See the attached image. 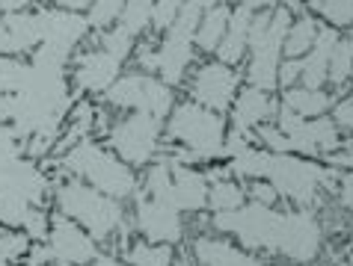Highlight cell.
Wrapping results in <instances>:
<instances>
[{
    "instance_id": "obj_1",
    "label": "cell",
    "mask_w": 353,
    "mask_h": 266,
    "mask_svg": "<svg viewBox=\"0 0 353 266\" xmlns=\"http://www.w3.org/2000/svg\"><path fill=\"white\" fill-rule=\"evenodd\" d=\"M63 169L72 172L74 177H81L83 184H90L92 190L110 195V199H119V201L137 195V184H140L128 163L119 160L116 154H110L107 148H101L92 140L77 142L63 157Z\"/></svg>"
},
{
    "instance_id": "obj_2",
    "label": "cell",
    "mask_w": 353,
    "mask_h": 266,
    "mask_svg": "<svg viewBox=\"0 0 353 266\" xmlns=\"http://www.w3.org/2000/svg\"><path fill=\"white\" fill-rule=\"evenodd\" d=\"M57 210L81 225L95 243L110 240L125 219L119 199H110L83 181H65L57 186Z\"/></svg>"
},
{
    "instance_id": "obj_3",
    "label": "cell",
    "mask_w": 353,
    "mask_h": 266,
    "mask_svg": "<svg viewBox=\"0 0 353 266\" xmlns=\"http://www.w3.org/2000/svg\"><path fill=\"white\" fill-rule=\"evenodd\" d=\"M166 131L175 142L184 145L181 154H172L175 160L188 163V160H214V157L225 154V122L220 113L205 110L199 104H181L172 107L170 124Z\"/></svg>"
},
{
    "instance_id": "obj_4",
    "label": "cell",
    "mask_w": 353,
    "mask_h": 266,
    "mask_svg": "<svg viewBox=\"0 0 353 266\" xmlns=\"http://www.w3.org/2000/svg\"><path fill=\"white\" fill-rule=\"evenodd\" d=\"M291 27L288 6H279L273 12L252 15L250 27V65H247V80L256 89H276V71L282 63V45H285V33Z\"/></svg>"
},
{
    "instance_id": "obj_5",
    "label": "cell",
    "mask_w": 353,
    "mask_h": 266,
    "mask_svg": "<svg viewBox=\"0 0 353 266\" xmlns=\"http://www.w3.org/2000/svg\"><path fill=\"white\" fill-rule=\"evenodd\" d=\"M199 18H202V9L193 0H188L181 6L179 18L172 21V27L166 30V38L161 42L158 51L140 54L143 68L158 71L166 86H181L184 74H188V68L193 63V33L199 27Z\"/></svg>"
},
{
    "instance_id": "obj_6",
    "label": "cell",
    "mask_w": 353,
    "mask_h": 266,
    "mask_svg": "<svg viewBox=\"0 0 353 266\" xmlns=\"http://www.w3.org/2000/svg\"><path fill=\"white\" fill-rule=\"evenodd\" d=\"M214 228L238 236L247 252H273L279 254L282 234H285V213L273 210L268 204H241L238 210L214 213Z\"/></svg>"
},
{
    "instance_id": "obj_7",
    "label": "cell",
    "mask_w": 353,
    "mask_h": 266,
    "mask_svg": "<svg viewBox=\"0 0 353 266\" xmlns=\"http://www.w3.org/2000/svg\"><path fill=\"white\" fill-rule=\"evenodd\" d=\"M336 172L323 169L315 160H303V157L294 154H270L268 160V172H264V181H270L276 186L279 199H288L294 204H312L321 186H327Z\"/></svg>"
},
{
    "instance_id": "obj_8",
    "label": "cell",
    "mask_w": 353,
    "mask_h": 266,
    "mask_svg": "<svg viewBox=\"0 0 353 266\" xmlns=\"http://www.w3.org/2000/svg\"><path fill=\"white\" fill-rule=\"evenodd\" d=\"M104 98L110 107L149 113L154 118H161V122L172 113V89L166 86L161 77H152L145 71H134V74L119 77V80L104 92Z\"/></svg>"
},
{
    "instance_id": "obj_9",
    "label": "cell",
    "mask_w": 353,
    "mask_h": 266,
    "mask_svg": "<svg viewBox=\"0 0 353 266\" xmlns=\"http://www.w3.org/2000/svg\"><path fill=\"white\" fill-rule=\"evenodd\" d=\"M110 148L119 154V160L128 166H145L158 154L161 145V118L149 113H131L128 118L116 122L107 133Z\"/></svg>"
},
{
    "instance_id": "obj_10",
    "label": "cell",
    "mask_w": 353,
    "mask_h": 266,
    "mask_svg": "<svg viewBox=\"0 0 353 266\" xmlns=\"http://www.w3.org/2000/svg\"><path fill=\"white\" fill-rule=\"evenodd\" d=\"M279 131L285 136V154H306L321 157L332 154L339 148V127L330 118H303L282 107L279 113Z\"/></svg>"
},
{
    "instance_id": "obj_11",
    "label": "cell",
    "mask_w": 353,
    "mask_h": 266,
    "mask_svg": "<svg viewBox=\"0 0 353 266\" xmlns=\"http://www.w3.org/2000/svg\"><path fill=\"white\" fill-rule=\"evenodd\" d=\"M238 86H241V74L232 65L205 63L196 68V74L190 80V98H193V104L205 107V110L223 113L234 104Z\"/></svg>"
},
{
    "instance_id": "obj_12",
    "label": "cell",
    "mask_w": 353,
    "mask_h": 266,
    "mask_svg": "<svg viewBox=\"0 0 353 266\" xmlns=\"http://www.w3.org/2000/svg\"><path fill=\"white\" fill-rule=\"evenodd\" d=\"M45 245H48V252H51V258L60 261L63 266H86L98 258L95 240L81 228V225L72 222L63 213L51 219Z\"/></svg>"
},
{
    "instance_id": "obj_13",
    "label": "cell",
    "mask_w": 353,
    "mask_h": 266,
    "mask_svg": "<svg viewBox=\"0 0 353 266\" xmlns=\"http://www.w3.org/2000/svg\"><path fill=\"white\" fill-rule=\"evenodd\" d=\"M321 252V225L309 210H285V234H282L279 254L291 263H312Z\"/></svg>"
},
{
    "instance_id": "obj_14",
    "label": "cell",
    "mask_w": 353,
    "mask_h": 266,
    "mask_svg": "<svg viewBox=\"0 0 353 266\" xmlns=\"http://www.w3.org/2000/svg\"><path fill=\"white\" fill-rule=\"evenodd\" d=\"M137 228L149 243H163V245H175L184 236L181 213L143 192L137 195Z\"/></svg>"
},
{
    "instance_id": "obj_15",
    "label": "cell",
    "mask_w": 353,
    "mask_h": 266,
    "mask_svg": "<svg viewBox=\"0 0 353 266\" xmlns=\"http://www.w3.org/2000/svg\"><path fill=\"white\" fill-rule=\"evenodd\" d=\"M36 15L42 24V45L65 56H72L74 45L90 33V21L68 9H36Z\"/></svg>"
},
{
    "instance_id": "obj_16",
    "label": "cell",
    "mask_w": 353,
    "mask_h": 266,
    "mask_svg": "<svg viewBox=\"0 0 353 266\" xmlns=\"http://www.w3.org/2000/svg\"><path fill=\"white\" fill-rule=\"evenodd\" d=\"M122 59L107 54L104 47L86 51L74 59V86H81L83 92H107L116 80H119Z\"/></svg>"
},
{
    "instance_id": "obj_17",
    "label": "cell",
    "mask_w": 353,
    "mask_h": 266,
    "mask_svg": "<svg viewBox=\"0 0 353 266\" xmlns=\"http://www.w3.org/2000/svg\"><path fill=\"white\" fill-rule=\"evenodd\" d=\"M273 113H276V101L270 98V92H264V89H256V86L241 89L238 98H234V107H232L234 131L252 133L259 124L268 122Z\"/></svg>"
},
{
    "instance_id": "obj_18",
    "label": "cell",
    "mask_w": 353,
    "mask_h": 266,
    "mask_svg": "<svg viewBox=\"0 0 353 266\" xmlns=\"http://www.w3.org/2000/svg\"><path fill=\"white\" fill-rule=\"evenodd\" d=\"M193 252L202 266H261V261L243 245H232L217 236H196Z\"/></svg>"
},
{
    "instance_id": "obj_19",
    "label": "cell",
    "mask_w": 353,
    "mask_h": 266,
    "mask_svg": "<svg viewBox=\"0 0 353 266\" xmlns=\"http://www.w3.org/2000/svg\"><path fill=\"white\" fill-rule=\"evenodd\" d=\"M339 36L332 27H321L318 30V38L312 45V51L303 56V74H300V86L306 89H321L327 83V74H330V56H332V47H336Z\"/></svg>"
},
{
    "instance_id": "obj_20",
    "label": "cell",
    "mask_w": 353,
    "mask_h": 266,
    "mask_svg": "<svg viewBox=\"0 0 353 266\" xmlns=\"http://www.w3.org/2000/svg\"><path fill=\"white\" fill-rule=\"evenodd\" d=\"M252 15L250 9L238 6L229 18V27H225V36L217 47V63L223 65H238L243 54H247V45H250V27H252Z\"/></svg>"
},
{
    "instance_id": "obj_21",
    "label": "cell",
    "mask_w": 353,
    "mask_h": 266,
    "mask_svg": "<svg viewBox=\"0 0 353 266\" xmlns=\"http://www.w3.org/2000/svg\"><path fill=\"white\" fill-rule=\"evenodd\" d=\"M229 18H232V9L223 6V3L205 9L202 18H199V27H196V33H193V42L199 45V51L217 54V47L225 36V27H229Z\"/></svg>"
},
{
    "instance_id": "obj_22",
    "label": "cell",
    "mask_w": 353,
    "mask_h": 266,
    "mask_svg": "<svg viewBox=\"0 0 353 266\" xmlns=\"http://www.w3.org/2000/svg\"><path fill=\"white\" fill-rule=\"evenodd\" d=\"M282 107L291 110L294 115L303 118H318L327 110H332V95H327L323 89H306V86H291L282 95Z\"/></svg>"
},
{
    "instance_id": "obj_23",
    "label": "cell",
    "mask_w": 353,
    "mask_h": 266,
    "mask_svg": "<svg viewBox=\"0 0 353 266\" xmlns=\"http://www.w3.org/2000/svg\"><path fill=\"white\" fill-rule=\"evenodd\" d=\"M318 30L321 27L315 24V18H309V15L291 21L288 33H285V45H282V56H285V59H303L312 51V45H315Z\"/></svg>"
},
{
    "instance_id": "obj_24",
    "label": "cell",
    "mask_w": 353,
    "mask_h": 266,
    "mask_svg": "<svg viewBox=\"0 0 353 266\" xmlns=\"http://www.w3.org/2000/svg\"><path fill=\"white\" fill-rule=\"evenodd\" d=\"M268 160H270V151L268 148H256V145H247L241 151L232 154V175L238 177H247V181H261L264 172H268Z\"/></svg>"
},
{
    "instance_id": "obj_25",
    "label": "cell",
    "mask_w": 353,
    "mask_h": 266,
    "mask_svg": "<svg viewBox=\"0 0 353 266\" xmlns=\"http://www.w3.org/2000/svg\"><path fill=\"white\" fill-rule=\"evenodd\" d=\"M125 258H128V266H172V245L137 240L128 245Z\"/></svg>"
},
{
    "instance_id": "obj_26",
    "label": "cell",
    "mask_w": 353,
    "mask_h": 266,
    "mask_svg": "<svg viewBox=\"0 0 353 266\" xmlns=\"http://www.w3.org/2000/svg\"><path fill=\"white\" fill-rule=\"evenodd\" d=\"M350 74H353V33L339 38L336 47H332L327 80H332V86H345L350 80Z\"/></svg>"
},
{
    "instance_id": "obj_27",
    "label": "cell",
    "mask_w": 353,
    "mask_h": 266,
    "mask_svg": "<svg viewBox=\"0 0 353 266\" xmlns=\"http://www.w3.org/2000/svg\"><path fill=\"white\" fill-rule=\"evenodd\" d=\"M241 204H247V192L241 190L234 181H214L208 190V207L214 213H225V210H238Z\"/></svg>"
},
{
    "instance_id": "obj_28",
    "label": "cell",
    "mask_w": 353,
    "mask_h": 266,
    "mask_svg": "<svg viewBox=\"0 0 353 266\" xmlns=\"http://www.w3.org/2000/svg\"><path fill=\"white\" fill-rule=\"evenodd\" d=\"M152 9H154V0H125L119 27L131 36H140L145 27H152Z\"/></svg>"
},
{
    "instance_id": "obj_29",
    "label": "cell",
    "mask_w": 353,
    "mask_h": 266,
    "mask_svg": "<svg viewBox=\"0 0 353 266\" xmlns=\"http://www.w3.org/2000/svg\"><path fill=\"white\" fill-rule=\"evenodd\" d=\"M30 252V236L24 231H0V266H15Z\"/></svg>"
},
{
    "instance_id": "obj_30",
    "label": "cell",
    "mask_w": 353,
    "mask_h": 266,
    "mask_svg": "<svg viewBox=\"0 0 353 266\" xmlns=\"http://www.w3.org/2000/svg\"><path fill=\"white\" fill-rule=\"evenodd\" d=\"M27 63L21 56H0V95H18L27 77Z\"/></svg>"
},
{
    "instance_id": "obj_31",
    "label": "cell",
    "mask_w": 353,
    "mask_h": 266,
    "mask_svg": "<svg viewBox=\"0 0 353 266\" xmlns=\"http://www.w3.org/2000/svg\"><path fill=\"white\" fill-rule=\"evenodd\" d=\"M312 9L327 18L332 27L353 24V0H312Z\"/></svg>"
},
{
    "instance_id": "obj_32",
    "label": "cell",
    "mask_w": 353,
    "mask_h": 266,
    "mask_svg": "<svg viewBox=\"0 0 353 266\" xmlns=\"http://www.w3.org/2000/svg\"><path fill=\"white\" fill-rule=\"evenodd\" d=\"M122 6L125 0H95V3L90 6V15H86V21H90V30H107L110 24L119 21L122 15Z\"/></svg>"
},
{
    "instance_id": "obj_33",
    "label": "cell",
    "mask_w": 353,
    "mask_h": 266,
    "mask_svg": "<svg viewBox=\"0 0 353 266\" xmlns=\"http://www.w3.org/2000/svg\"><path fill=\"white\" fill-rule=\"evenodd\" d=\"M101 47L107 54H113L116 59H128L131 56V51H134V36L131 33H125V30L116 24V27H110V30H104V36H101Z\"/></svg>"
},
{
    "instance_id": "obj_34",
    "label": "cell",
    "mask_w": 353,
    "mask_h": 266,
    "mask_svg": "<svg viewBox=\"0 0 353 266\" xmlns=\"http://www.w3.org/2000/svg\"><path fill=\"white\" fill-rule=\"evenodd\" d=\"M188 3V0H154V9H152V27L158 30V33H166V30L172 27V21L179 18L181 6Z\"/></svg>"
},
{
    "instance_id": "obj_35",
    "label": "cell",
    "mask_w": 353,
    "mask_h": 266,
    "mask_svg": "<svg viewBox=\"0 0 353 266\" xmlns=\"http://www.w3.org/2000/svg\"><path fill=\"white\" fill-rule=\"evenodd\" d=\"M21 231L30 236V240H36V243H45L48 240V213L39 204H33L30 210H27L24 222H21Z\"/></svg>"
},
{
    "instance_id": "obj_36",
    "label": "cell",
    "mask_w": 353,
    "mask_h": 266,
    "mask_svg": "<svg viewBox=\"0 0 353 266\" xmlns=\"http://www.w3.org/2000/svg\"><path fill=\"white\" fill-rule=\"evenodd\" d=\"M250 199L252 201H256V204H268V207H273V204H276L279 201V192H276V186H273L270 181H264V177H261V181H250Z\"/></svg>"
},
{
    "instance_id": "obj_37",
    "label": "cell",
    "mask_w": 353,
    "mask_h": 266,
    "mask_svg": "<svg viewBox=\"0 0 353 266\" xmlns=\"http://www.w3.org/2000/svg\"><path fill=\"white\" fill-rule=\"evenodd\" d=\"M300 74H303V59H285V63H279V71H276V86H282V89L297 86Z\"/></svg>"
},
{
    "instance_id": "obj_38",
    "label": "cell",
    "mask_w": 353,
    "mask_h": 266,
    "mask_svg": "<svg viewBox=\"0 0 353 266\" xmlns=\"http://www.w3.org/2000/svg\"><path fill=\"white\" fill-rule=\"evenodd\" d=\"M332 124L341 127V131H353V98L332 107Z\"/></svg>"
},
{
    "instance_id": "obj_39",
    "label": "cell",
    "mask_w": 353,
    "mask_h": 266,
    "mask_svg": "<svg viewBox=\"0 0 353 266\" xmlns=\"http://www.w3.org/2000/svg\"><path fill=\"white\" fill-rule=\"evenodd\" d=\"M339 199H341V204H345L347 210H353V172L341 175V190H339Z\"/></svg>"
},
{
    "instance_id": "obj_40",
    "label": "cell",
    "mask_w": 353,
    "mask_h": 266,
    "mask_svg": "<svg viewBox=\"0 0 353 266\" xmlns=\"http://www.w3.org/2000/svg\"><path fill=\"white\" fill-rule=\"evenodd\" d=\"M0 56H15L12 51V36H9V27H6V18L0 15Z\"/></svg>"
},
{
    "instance_id": "obj_41",
    "label": "cell",
    "mask_w": 353,
    "mask_h": 266,
    "mask_svg": "<svg viewBox=\"0 0 353 266\" xmlns=\"http://www.w3.org/2000/svg\"><path fill=\"white\" fill-rule=\"evenodd\" d=\"M33 0H0V15H15V12H27Z\"/></svg>"
},
{
    "instance_id": "obj_42",
    "label": "cell",
    "mask_w": 353,
    "mask_h": 266,
    "mask_svg": "<svg viewBox=\"0 0 353 266\" xmlns=\"http://www.w3.org/2000/svg\"><path fill=\"white\" fill-rule=\"evenodd\" d=\"M48 3H57L60 9H68V12H83V9H90L95 0H48Z\"/></svg>"
},
{
    "instance_id": "obj_43",
    "label": "cell",
    "mask_w": 353,
    "mask_h": 266,
    "mask_svg": "<svg viewBox=\"0 0 353 266\" xmlns=\"http://www.w3.org/2000/svg\"><path fill=\"white\" fill-rule=\"evenodd\" d=\"M12 110H15V98L12 95H0V124L12 122Z\"/></svg>"
},
{
    "instance_id": "obj_44",
    "label": "cell",
    "mask_w": 353,
    "mask_h": 266,
    "mask_svg": "<svg viewBox=\"0 0 353 266\" xmlns=\"http://www.w3.org/2000/svg\"><path fill=\"white\" fill-rule=\"evenodd\" d=\"M238 6H243V9H250V12H256V9H268L273 0H234Z\"/></svg>"
},
{
    "instance_id": "obj_45",
    "label": "cell",
    "mask_w": 353,
    "mask_h": 266,
    "mask_svg": "<svg viewBox=\"0 0 353 266\" xmlns=\"http://www.w3.org/2000/svg\"><path fill=\"white\" fill-rule=\"evenodd\" d=\"M330 163H336V166H350V169H353V151L332 154V157H330Z\"/></svg>"
},
{
    "instance_id": "obj_46",
    "label": "cell",
    "mask_w": 353,
    "mask_h": 266,
    "mask_svg": "<svg viewBox=\"0 0 353 266\" xmlns=\"http://www.w3.org/2000/svg\"><path fill=\"white\" fill-rule=\"evenodd\" d=\"M90 266H125V263H119L116 258H110V254H98V258H95Z\"/></svg>"
},
{
    "instance_id": "obj_47",
    "label": "cell",
    "mask_w": 353,
    "mask_h": 266,
    "mask_svg": "<svg viewBox=\"0 0 353 266\" xmlns=\"http://www.w3.org/2000/svg\"><path fill=\"white\" fill-rule=\"evenodd\" d=\"M193 3H196V6H199V9H202V12H205V9L217 6V3H220V0H193Z\"/></svg>"
},
{
    "instance_id": "obj_48",
    "label": "cell",
    "mask_w": 353,
    "mask_h": 266,
    "mask_svg": "<svg viewBox=\"0 0 353 266\" xmlns=\"http://www.w3.org/2000/svg\"><path fill=\"white\" fill-rule=\"evenodd\" d=\"M347 266H353V254H350V258H347Z\"/></svg>"
},
{
    "instance_id": "obj_49",
    "label": "cell",
    "mask_w": 353,
    "mask_h": 266,
    "mask_svg": "<svg viewBox=\"0 0 353 266\" xmlns=\"http://www.w3.org/2000/svg\"><path fill=\"white\" fill-rule=\"evenodd\" d=\"M279 266H294V263H279Z\"/></svg>"
}]
</instances>
